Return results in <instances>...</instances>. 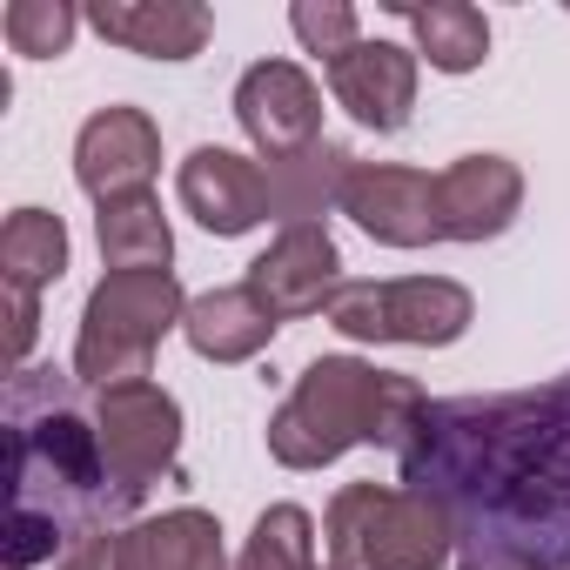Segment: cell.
<instances>
[{
	"instance_id": "19",
	"label": "cell",
	"mask_w": 570,
	"mask_h": 570,
	"mask_svg": "<svg viewBox=\"0 0 570 570\" xmlns=\"http://www.w3.org/2000/svg\"><path fill=\"white\" fill-rule=\"evenodd\" d=\"M390 14L416 35V61H430L436 75H476L490 61V21L470 0H430V8L390 0Z\"/></svg>"
},
{
	"instance_id": "24",
	"label": "cell",
	"mask_w": 570,
	"mask_h": 570,
	"mask_svg": "<svg viewBox=\"0 0 570 570\" xmlns=\"http://www.w3.org/2000/svg\"><path fill=\"white\" fill-rule=\"evenodd\" d=\"M289 35L303 41V55H316L330 68V61H343L363 41V14L350 8V0H296V8H289Z\"/></svg>"
},
{
	"instance_id": "22",
	"label": "cell",
	"mask_w": 570,
	"mask_h": 570,
	"mask_svg": "<svg viewBox=\"0 0 570 570\" xmlns=\"http://www.w3.org/2000/svg\"><path fill=\"white\" fill-rule=\"evenodd\" d=\"M235 570H316V517L303 503H268L255 517Z\"/></svg>"
},
{
	"instance_id": "15",
	"label": "cell",
	"mask_w": 570,
	"mask_h": 570,
	"mask_svg": "<svg viewBox=\"0 0 570 570\" xmlns=\"http://www.w3.org/2000/svg\"><path fill=\"white\" fill-rule=\"evenodd\" d=\"M88 28L141 61H195L215 35V14L202 0H95Z\"/></svg>"
},
{
	"instance_id": "2",
	"label": "cell",
	"mask_w": 570,
	"mask_h": 570,
	"mask_svg": "<svg viewBox=\"0 0 570 570\" xmlns=\"http://www.w3.org/2000/svg\"><path fill=\"white\" fill-rule=\"evenodd\" d=\"M141 497L115 476L95 390L75 370H21L8 383V563H61L75 543L121 537Z\"/></svg>"
},
{
	"instance_id": "25",
	"label": "cell",
	"mask_w": 570,
	"mask_h": 570,
	"mask_svg": "<svg viewBox=\"0 0 570 570\" xmlns=\"http://www.w3.org/2000/svg\"><path fill=\"white\" fill-rule=\"evenodd\" d=\"M456 570H557L537 550H517L503 537H456Z\"/></svg>"
},
{
	"instance_id": "20",
	"label": "cell",
	"mask_w": 570,
	"mask_h": 570,
	"mask_svg": "<svg viewBox=\"0 0 570 570\" xmlns=\"http://www.w3.org/2000/svg\"><path fill=\"white\" fill-rule=\"evenodd\" d=\"M95 242H101L108 275H128V268H168V262H175V228H168V215H161L155 195L101 202V208H95Z\"/></svg>"
},
{
	"instance_id": "8",
	"label": "cell",
	"mask_w": 570,
	"mask_h": 570,
	"mask_svg": "<svg viewBox=\"0 0 570 570\" xmlns=\"http://www.w3.org/2000/svg\"><path fill=\"white\" fill-rule=\"evenodd\" d=\"M248 296L275 316V323H296V316H330V303L343 296V248L330 235V222H296L282 228L255 262H248Z\"/></svg>"
},
{
	"instance_id": "1",
	"label": "cell",
	"mask_w": 570,
	"mask_h": 570,
	"mask_svg": "<svg viewBox=\"0 0 570 570\" xmlns=\"http://www.w3.org/2000/svg\"><path fill=\"white\" fill-rule=\"evenodd\" d=\"M396 470L456 517V537H503L557 570L570 563V376L430 403Z\"/></svg>"
},
{
	"instance_id": "4",
	"label": "cell",
	"mask_w": 570,
	"mask_h": 570,
	"mask_svg": "<svg viewBox=\"0 0 570 570\" xmlns=\"http://www.w3.org/2000/svg\"><path fill=\"white\" fill-rule=\"evenodd\" d=\"M330 570H443L456 563V517L410 483H343L323 510Z\"/></svg>"
},
{
	"instance_id": "13",
	"label": "cell",
	"mask_w": 570,
	"mask_h": 570,
	"mask_svg": "<svg viewBox=\"0 0 570 570\" xmlns=\"http://www.w3.org/2000/svg\"><path fill=\"white\" fill-rule=\"evenodd\" d=\"M175 195H181V208H188L208 235H222V242H235V235H248V228L268 222L262 161H255V155H235V148H222V141L188 148V161L175 168Z\"/></svg>"
},
{
	"instance_id": "9",
	"label": "cell",
	"mask_w": 570,
	"mask_h": 570,
	"mask_svg": "<svg viewBox=\"0 0 570 570\" xmlns=\"http://www.w3.org/2000/svg\"><path fill=\"white\" fill-rule=\"evenodd\" d=\"M235 121L255 161H282L323 141V88L303 61H255L235 81Z\"/></svg>"
},
{
	"instance_id": "3",
	"label": "cell",
	"mask_w": 570,
	"mask_h": 570,
	"mask_svg": "<svg viewBox=\"0 0 570 570\" xmlns=\"http://www.w3.org/2000/svg\"><path fill=\"white\" fill-rule=\"evenodd\" d=\"M430 396L416 376L376 370L363 356H316L268 416V456L282 470H323L363 443L403 450Z\"/></svg>"
},
{
	"instance_id": "11",
	"label": "cell",
	"mask_w": 570,
	"mask_h": 570,
	"mask_svg": "<svg viewBox=\"0 0 570 570\" xmlns=\"http://www.w3.org/2000/svg\"><path fill=\"white\" fill-rule=\"evenodd\" d=\"M343 215L383 248H430V242H443L436 175L410 168V161H356V175L343 188Z\"/></svg>"
},
{
	"instance_id": "6",
	"label": "cell",
	"mask_w": 570,
	"mask_h": 570,
	"mask_svg": "<svg viewBox=\"0 0 570 570\" xmlns=\"http://www.w3.org/2000/svg\"><path fill=\"white\" fill-rule=\"evenodd\" d=\"M476 323V296L450 275H390V282H343L330 303V330L350 343H410V350H450Z\"/></svg>"
},
{
	"instance_id": "21",
	"label": "cell",
	"mask_w": 570,
	"mask_h": 570,
	"mask_svg": "<svg viewBox=\"0 0 570 570\" xmlns=\"http://www.w3.org/2000/svg\"><path fill=\"white\" fill-rule=\"evenodd\" d=\"M0 275H8V289H55L68 275V222L55 208H14L8 228H0Z\"/></svg>"
},
{
	"instance_id": "7",
	"label": "cell",
	"mask_w": 570,
	"mask_h": 570,
	"mask_svg": "<svg viewBox=\"0 0 570 570\" xmlns=\"http://www.w3.org/2000/svg\"><path fill=\"white\" fill-rule=\"evenodd\" d=\"M95 423H101V450H108L115 476L148 503V490L161 476H175V463H181V403L155 376H141V383L95 390Z\"/></svg>"
},
{
	"instance_id": "5",
	"label": "cell",
	"mask_w": 570,
	"mask_h": 570,
	"mask_svg": "<svg viewBox=\"0 0 570 570\" xmlns=\"http://www.w3.org/2000/svg\"><path fill=\"white\" fill-rule=\"evenodd\" d=\"M181 316H188V289L175 282V268L101 275L88 289V303H81L75 376L88 390H115V383L155 376V350L168 343V330H181Z\"/></svg>"
},
{
	"instance_id": "12",
	"label": "cell",
	"mask_w": 570,
	"mask_h": 570,
	"mask_svg": "<svg viewBox=\"0 0 570 570\" xmlns=\"http://www.w3.org/2000/svg\"><path fill=\"white\" fill-rule=\"evenodd\" d=\"M323 75H330L336 108H343L356 128H370V135H403V128H410L416 81H423L416 48H403V41H370V35H363V41H356L343 61H330Z\"/></svg>"
},
{
	"instance_id": "27",
	"label": "cell",
	"mask_w": 570,
	"mask_h": 570,
	"mask_svg": "<svg viewBox=\"0 0 570 570\" xmlns=\"http://www.w3.org/2000/svg\"><path fill=\"white\" fill-rule=\"evenodd\" d=\"M563 570H570V563H563Z\"/></svg>"
},
{
	"instance_id": "17",
	"label": "cell",
	"mask_w": 570,
	"mask_h": 570,
	"mask_svg": "<svg viewBox=\"0 0 570 570\" xmlns=\"http://www.w3.org/2000/svg\"><path fill=\"white\" fill-rule=\"evenodd\" d=\"M356 175V155L343 141H316L303 155H282V161H262V181H268V222L296 228V222H323V208H343V188Z\"/></svg>"
},
{
	"instance_id": "26",
	"label": "cell",
	"mask_w": 570,
	"mask_h": 570,
	"mask_svg": "<svg viewBox=\"0 0 570 570\" xmlns=\"http://www.w3.org/2000/svg\"><path fill=\"white\" fill-rule=\"evenodd\" d=\"M35 336H41V296H28V289H8V370H14V376L28 370V350H35Z\"/></svg>"
},
{
	"instance_id": "16",
	"label": "cell",
	"mask_w": 570,
	"mask_h": 570,
	"mask_svg": "<svg viewBox=\"0 0 570 570\" xmlns=\"http://www.w3.org/2000/svg\"><path fill=\"white\" fill-rule=\"evenodd\" d=\"M115 570H235L222 523L195 503L161 510V517H135L115 537Z\"/></svg>"
},
{
	"instance_id": "23",
	"label": "cell",
	"mask_w": 570,
	"mask_h": 570,
	"mask_svg": "<svg viewBox=\"0 0 570 570\" xmlns=\"http://www.w3.org/2000/svg\"><path fill=\"white\" fill-rule=\"evenodd\" d=\"M81 8H68V0H8V14H0V35H8L14 55L28 61H61L81 35Z\"/></svg>"
},
{
	"instance_id": "10",
	"label": "cell",
	"mask_w": 570,
	"mask_h": 570,
	"mask_svg": "<svg viewBox=\"0 0 570 570\" xmlns=\"http://www.w3.org/2000/svg\"><path fill=\"white\" fill-rule=\"evenodd\" d=\"M161 175V128L148 108H95L75 135V181L101 202H128V195H155Z\"/></svg>"
},
{
	"instance_id": "14",
	"label": "cell",
	"mask_w": 570,
	"mask_h": 570,
	"mask_svg": "<svg viewBox=\"0 0 570 570\" xmlns=\"http://www.w3.org/2000/svg\"><path fill=\"white\" fill-rule=\"evenodd\" d=\"M443 242H497L523 215V168L510 155H456L436 175Z\"/></svg>"
},
{
	"instance_id": "18",
	"label": "cell",
	"mask_w": 570,
	"mask_h": 570,
	"mask_svg": "<svg viewBox=\"0 0 570 570\" xmlns=\"http://www.w3.org/2000/svg\"><path fill=\"white\" fill-rule=\"evenodd\" d=\"M275 316L248 296V282H228V289H202L188 296V316H181V336L202 363H248L275 343Z\"/></svg>"
}]
</instances>
